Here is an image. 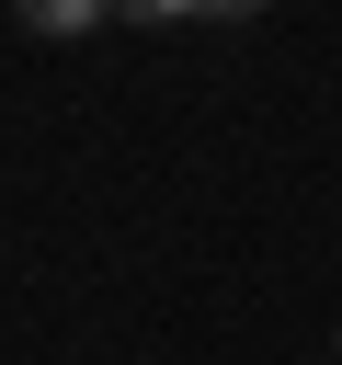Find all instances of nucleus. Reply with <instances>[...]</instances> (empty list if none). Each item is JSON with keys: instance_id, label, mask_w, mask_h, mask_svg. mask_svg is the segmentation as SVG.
<instances>
[{"instance_id": "obj_3", "label": "nucleus", "mask_w": 342, "mask_h": 365, "mask_svg": "<svg viewBox=\"0 0 342 365\" xmlns=\"http://www.w3.org/2000/svg\"><path fill=\"white\" fill-rule=\"evenodd\" d=\"M194 11H205V23H251L262 0H194Z\"/></svg>"}, {"instance_id": "obj_1", "label": "nucleus", "mask_w": 342, "mask_h": 365, "mask_svg": "<svg viewBox=\"0 0 342 365\" xmlns=\"http://www.w3.org/2000/svg\"><path fill=\"white\" fill-rule=\"evenodd\" d=\"M11 23H23V34H46V46H80V34H103V23H114V0H11Z\"/></svg>"}, {"instance_id": "obj_2", "label": "nucleus", "mask_w": 342, "mask_h": 365, "mask_svg": "<svg viewBox=\"0 0 342 365\" xmlns=\"http://www.w3.org/2000/svg\"><path fill=\"white\" fill-rule=\"evenodd\" d=\"M114 23H194V0H114Z\"/></svg>"}]
</instances>
